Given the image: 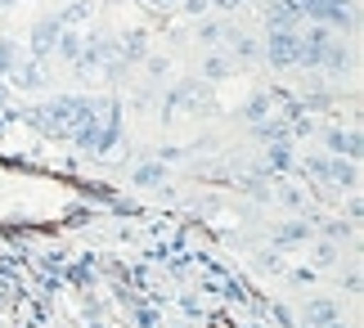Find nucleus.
<instances>
[{
	"instance_id": "obj_9",
	"label": "nucleus",
	"mask_w": 364,
	"mask_h": 328,
	"mask_svg": "<svg viewBox=\"0 0 364 328\" xmlns=\"http://www.w3.org/2000/svg\"><path fill=\"white\" fill-rule=\"evenodd\" d=\"M9 59H14V50H9V46H0V73H9Z\"/></svg>"
},
{
	"instance_id": "obj_1",
	"label": "nucleus",
	"mask_w": 364,
	"mask_h": 328,
	"mask_svg": "<svg viewBox=\"0 0 364 328\" xmlns=\"http://www.w3.org/2000/svg\"><path fill=\"white\" fill-rule=\"evenodd\" d=\"M95 112H100V104L77 99V95H63V99H50V104L32 108V122L46 135H54V139H77V131L95 117Z\"/></svg>"
},
{
	"instance_id": "obj_6",
	"label": "nucleus",
	"mask_w": 364,
	"mask_h": 328,
	"mask_svg": "<svg viewBox=\"0 0 364 328\" xmlns=\"http://www.w3.org/2000/svg\"><path fill=\"white\" fill-rule=\"evenodd\" d=\"M54 41H59V23L46 18V23H36V54H46Z\"/></svg>"
},
{
	"instance_id": "obj_11",
	"label": "nucleus",
	"mask_w": 364,
	"mask_h": 328,
	"mask_svg": "<svg viewBox=\"0 0 364 328\" xmlns=\"http://www.w3.org/2000/svg\"><path fill=\"white\" fill-rule=\"evenodd\" d=\"M324 328H346V324H342V319H333V324H324Z\"/></svg>"
},
{
	"instance_id": "obj_4",
	"label": "nucleus",
	"mask_w": 364,
	"mask_h": 328,
	"mask_svg": "<svg viewBox=\"0 0 364 328\" xmlns=\"http://www.w3.org/2000/svg\"><path fill=\"white\" fill-rule=\"evenodd\" d=\"M311 171H315V176H324L328 184H333V189H355V184H360V176H355V166L351 162H311Z\"/></svg>"
},
{
	"instance_id": "obj_8",
	"label": "nucleus",
	"mask_w": 364,
	"mask_h": 328,
	"mask_svg": "<svg viewBox=\"0 0 364 328\" xmlns=\"http://www.w3.org/2000/svg\"><path fill=\"white\" fill-rule=\"evenodd\" d=\"M153 180H162V166H144V171L135 176V184H153Z\"/></svg>"
},
{
	"instance_id": "obj_10",
	"label": "nucleus",
	"mask_w": 364,
	"mask_h": 328,
	"mask_svg": "<svg viewBox=\"0 0 364 328\" xmlns=\"http://www.w3.org/2000/svg\"><path fill=\"white\" fill-rule=\"evenodd\" d=\"M216 5H220V9H234V5H243V0H216Z\"/></svg>"
},
{
	"instance_id": "obj_12",
	"label": "nucleus",
	"mask_w": 364,
	"mask_h": 328,
	"mask_svg": "<svg viewBox=\"0 0 364 328\" xmlns=\"http://www.w3.org/2000/svg\"><path fill=\"white\" fill-rule=\"evenodd\" d=\"M5 5H14V0H0V9H5Z\"/></svg>"
},
{
	"instance_id": "obj_2",
	"label": "nucleus",
	"mask_w": 364,
	"mask_h": 328,
	"mask_svg": "<svg viewBox=\"0 0 364 328\" xmlns=\"http://www.w3.org/2000/svg\"><path fill=\"white\" fill-rule=\"evenodd\" d=\"M265 54H270L274 68H292L301 63V36L288 32V27H279V32H270V46H265Z\"/></svg>"
},
{
	"instance_id": "obj_3",
	"label": "nucleus",
	"mask_w": 364,
	"mask_h": 328,
	"mask_svg": "<svg viewBox=\"0 0 364 328\" xmlns=\"http://www.w3.org/2000/svg\"><path fill=\"white\" fill-rule=\"evenodd\" d=\"M297 9L311 14V18H319V23H328V27H346V23H351V9H346L342 0H297Z\"/></svg>"
},
{
	"instance_id": "obj_5",
	"label": "nucleus",
	"mask_w": 364,
	"mask_h": 328,
	"mask_svg": "<svg viewBox=\"0 0 364 328\" xmlns=\"http://www.w3.org/2000/svg\"><path fill=\"white\" fill-rule=\"evenodd\" d=\"M328 149L338 153V158H360V135L355 131H328Z\"/></svg>"
},
{
	"instance_id": "obj_7",
	"label": "nucleus",
	"mask_w": 364,
	"mask_h": 328,
	"mask_svg": "<svg viewBox=\"0 0 364 328\" xmlns=\"http://www.w3.org/2000/svg\"><path fill=\"white\" fill-rule=\"evenodd\" d=\"M306 319H311L315 328H324V324H333V319H338V306H333V302H315L311 310H306Z\"/></svg>"
}]
</instances>
